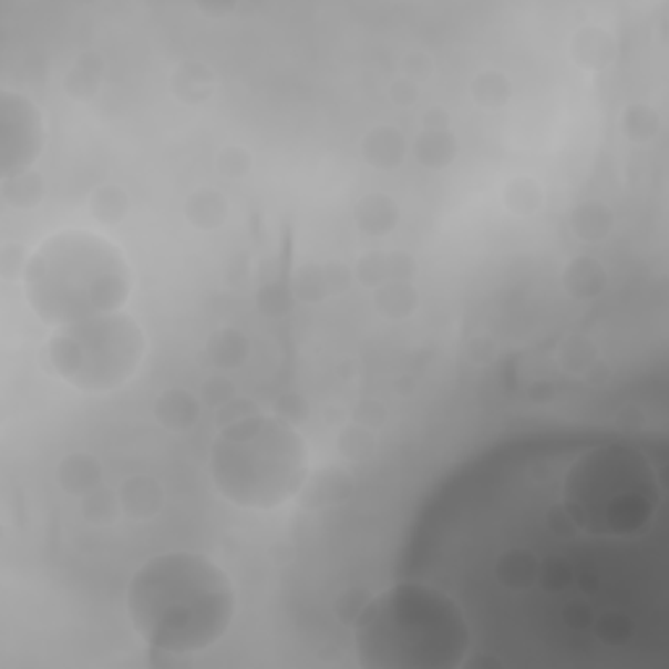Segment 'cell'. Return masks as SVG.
<instances>
[{
	"label": "cell",
	"mask_w": 669,
	"mask_h": 669,
	"mask_svg": "<svg viewBox=\"0 0 669 669\" xmlns=\"http://www.w3.org/2000/svg\"><path fill=\"white\" fill-rule=\"evenodd\" d=\"M238 596L228 573L199 552H163L134 570L126 617L150 651L192 657L213 649L236 620Z\"/></svg>",
	"instance_id": "obj_1"
},
{
	"label": "cell",
	"mask_w": 669,
	"mask_h": 669,
	"mask_svg": "<svg viewBox=\"0 0 669 669\" xmlns=\"http://www.w3.org/2000/svg\"><path fill=\"white\" fill-rule=\"evenodd\" d=\"M353 644L363 669H461L474 649V625L445 588L403 580L367 596Z\"/></svg>",
	"instance_id": "obj_2"
},
{
	"label": "cell",
	"mask_w": 669,
	"mask_h": 669,
	"mask_svg": "<svg viewBox=\"0 0 669 669\" xmlns=\"http://www.w3.org/2000/svg\"><path fill=\"white\" fill-rule=\"evenodd\" d=\"M21 290L45 325L63 327L123 311L134 270L119 244L97 230H58L29 254Z\"/></svg>",
	"instance_id": "obj_3"
},
{
	"label": "cell",
	"mask_w": 669,
	"mask_h": 669,
	"mask_svg": "<svg viewBox=\"0 0 669 669\" xmlns=\"http://www.w3.org/2000/svg\"><path fill=\"white\" fill-rule=\"evenodd\" d=\"M309 474V445L301 429L275 413L257 411L220 426L209 447L213 486L241 511H278L298 500Z\"/></svg>",
	"instance_id": "obj_4"
},
{
	"label": "cell",
	"mask_w": 669,
	"mask_h": 669,
	"mask_svg": "<svg viewBox=\"0 0 669 669\" xmlns=\"http://www.w3.org/2000/svg\"><path fill=\"white\" fill-rule=\"evenodd\" d=\"M147 356V334L126 311L55 327L45 363L58 380L79 392L103 395L134 380Z\"/></svg>",
	"instance_id": "obj_5"
},
{
	"label": "cell",
	"mask_w": 669,
	"mask_h": 669,
	"mask_svg": "<svg viewBox=\"0 0 669 669\" xmlns=\"http://www.w3.org/2000/svg\"><path fill=\"white\" fill-rule=\"evenodd\" d=\"M45 150V115L32 97L6 86L0 92V178L32 171Z\"/></svg>",
	"instance_id": "obj_6"
},
{
	"label": "cell",
	"mask_w": 669,
	"mask_h": 669,
	"mask_svg": "<svg viewBox=\"0 0 669 669\" xmlns=\"http://www.w3.org/2000/svg\"><path fill=\"white\" fill-rule=\"evenodd\" d=\"M416 272H419V265L409 251H395V254L367 251L353 265V280H359L363 288H372V290L392 280L413 282Z\"/></svg>",
	"instance_id": "obj_7"
},
{
	"label": "cell",
	"mask_w": 669,
	"mask_h": 669,
	"mask_svg": "<svg viewBox=\"0 0 669 669\" xmlns=\"http://www.w3.org/2000/svg\"><path fill=\"white\" fill-rule=\"evenodd\" d=\"M55 482L65 494L82 500L84 494L100 490L105 482V465L100 463L97 455L74 450V453L63 455L55 465Z\"/></svg>",
	"instance_id": "obj_8"
},
{
	"label": "cell",
	"mask_w": 669,
	"mask_h": 669,
	"mask_svg": "<svg viewBox=\"0 0 669 669\" xmlns=\"http://www.w3.org/2000/svg\"><path fill=\"white\" fill-rule=\"evenodd\" d=\"M353 492V476L348 474L343 465H325V469L309 474L307 484H303L298 500L311 511H325V507L340 505L351 497Z\"/></svg>",
	"instance_id": "obj_9"
},
{
	"label": "cell",
	"mask_w": 669,
	"mask_h": 669,
	"mask_svg": "<svg viewBox=\"0 0 669 669\" xmlns=\"http://www.w3.org/2000/svg\"><path fill=\"white\" fill-rule=\"evenodd\" d=\"M119 497H121L123 515L136 523H147L152 518H157L165 505L163 484H159L155 476H147V474L128 476L126 482L119 486Z\"/></svg>",
	"instance_id": "obj_10"
},
{
	"label": "cell",
	"mask_w": 669,
	"mask_h": 669,
	"mask_svg": "<svg viewBox=\"0 0 669 669\" xmlns=\"http://www.w3.org/2000/svg\"><path fill=\"white\" fill-rule=\"evenodd\" d=\"M411 144L395 126H374L363 134L361 157L374 171H395L409 157Z\"/></svg>",
	"instance_id": "obj_11"
},
{
	"label": "cell",
	"mask_w": 669,
	"mask_h": 669,
	"mask_svg": "<svg viewBox=\"0 0 669 669\" xmlns=\"http://www.w3.org/2000/svg\"><path fill=\"white\" fill-rule=\"evenodd\" d=\"M202 411H205L202 398L186 388L163 390L155 400V409H152L157 424L167 429V432H188V429L196 426Z\"/></svg>",
	"instance_id": "obj_12"
},
{
	"label": "cell",
	"mask_w": 669,
	"mask_h": 669,
	"mask_svg": "<svg viewBox=\"0 0 669 669\" xmlns=\"http://www.w3.org/2000/svg\"><path fill=\"white\" fill-rule=\"evenodd\" d=\"M411 152L419 165L429 167V171H442L457 159L461 142L450 126H421L416 140L411 142Z\"/></svg>",
	"instance_id": "obj_13"
},
{
	"label": "cell",
	"mask_w": 669,
	"mask_h": 669,
	"mask_svg": "<svg viewBox=\"0 0 669 669\" xmlns=\"http://www.w3.org/2000/svg\"><path fill=\"white\" fill-rule=\"evenodd\" d=\"M353 223L356 228H359V233H363V236L369 238L390 236L400 223L398 202L392 199L390 194H382V192L361 196V199L356 202Z\"/></svg>",
	"instance_id": "obj_14"
},
{
	"label": "cell",
	"mask_w": 669,
	"mask_h": 669,
	"mask_svg": "<svg viewBox=\"0 0 669 669\" xmlns=\"http://www.w3.org/2000/svg\"><path fill=\"white\" fill-rule=\"evenodd\" d=\"M563 288L578 301H594L607 290V267L596 257L580 254L570 259L563 270Z\"/></svg>",
	"instance_id": "obj_15"
},
{
	"label": "cell",
	"mask_w": 669,
	"mask_h": 669,
	"mask_svg": "<svg viewBox=\"0 0 669 669\" xmlns=\"http://www.w3.org/2000/svg\"><path fill=\"white\" fill-rule=\"evenodd\" d=\"M617 42L607 29L601 27H580L570 40V55L580 69L601 71L615 61Z\"/></svg>",
	"instance_id": "obj_16"
},
{
	"label": "cell",
	"mask_w": 669,
	"mask_h": 669,
	"mask_svg": "<svg viewBox=\"0 0 669 669\" xmlns=\"http://www.w3.org/2000/svg\"><path fill=\"white\" fill-rule=\"evenodd\" d=\"M207 361L213 363L217 372H236L241 369L251 356V343L249 338L238 330V327H220L209 334L207 346H205Z\"/></svg>",
	"instance_id": "obj_17"
},
{
	"label": "cell",
	"mask_w": 669,
	"mask_h": 669,
	"mask_svg": "<svg viewBox=\"0 0 669 669\" xmlns=\"http://www.w3.org/2000/svg\"><path fill=\"white\" fill-rule=\"evenodd\" d=\"M184 215L188 225H194L196 230H217L228 223L230 202L220 188H196L188 194Z\"/></svg>",
	"instance_id": "obj_18"
},
{
	"label": "cell",
	"mask_w": 669,
	"mask_h": 669,
	"mask_svg": "<svg viewBox=\"0 0 669 669\" xmlns=\"http://www.w3.org/2000/svg\"><path fill=\"white\" fill-rule=\"evenodd\" d=\"M570 230L573 236L586 244H601L613 236L615 215L605 202L586 199L570 213Z\"/></svg>",
	"instance_id": "obj_19"
},
{
	"label": "cell",
	"mask_w": 669,
	"mask_h": 669,
	"mask_svg": "<svg viewBox=\"0 0 669 669\" xmlns=\"http://www.w3.org/2000/svg\"><path fill=\"white\" fill-rule=\"evenodd\" d=\"M171 90L181 100V103L202 105L213 97L215 74L199 61L181 63L178 69L171 74Z\"/></svg>",
	"instance_id": "obj_20"
},
{
	"label": "cell",
	"mask_w": 669,
	"mask_h": 669,
	"mask_svg": "<svg viewBox=\"0 0 669 669\" xmlns=\"http://www.w3.org/2000/svg\"><path fill=\"white\" fill-rule=\"evenodd\" d=\"M105 76V63L100 53H82L71 63V69L63 76V90L69 97L79 103H90L94 94L100 92Z\"/></svg>",
	"instance_id": "obj_21"
},
{
	"label": "cell",
	"mask_w": 669,
	"mask_h": 669,
	"mask_svg": "<svg viewBox=\"0 0 669 669\" xmlns=\"http://www.w3.org/2000/svg\"><path fill=\"white\" fill-rule=\"evenodd\" d=\"M374 309L377 315H382L384 319H392V322H403L416 315L419 309V290L413 282H384V286L374 288Z\"/></svg>",
	"instance_id": "obj_22"
},
{
	"label": "cell",
	"mask_w": 669,
	"mask_h": 669,
	"mask_svg": "<svg viewBox=\"0 0 669 669\" xmlns=\"http://www.w3.org/2000/svg\"><path fill=\"white\" fill-rule=\"evenodd\" d=\"M557 361L565 374L586 380V377L594 374L596 363H599V348H596V343L588 338V334L573 332L567 334V338H563V343H559Z\"/></svg>",
	"instance_id": "obj_23"
},
{
	"label": "cell",
	"mask_w": 669,
	"mask_h": 669,
	"mask_svg": "<svg viewBox=\"0 0 669 669\" xmlns=\"http://www.w3.org/2000/svg\"><path fill=\"white\" fill-rule=\"evenodd\" d=\"M290 294L296 301L303 303H322L334 296L325 261H307V265L298 267L290 278Z\"/></svg>",
	"instance_id": "obj_24"
},
{
	"label": "cell",
	"mask_w": 669,
	"mask_h": 669,
	"mask_svg": "<svg viewBox=\"0 0 669 669\" xmlns=\"http://www.w3.org/2000/svg\"><path fill=\"white\" fill-rule=\"evenodd\" d=\"M0 196L6 205L17 209H34L45 199V178L38 171H24L17 176L0 178Z\"/></svg>",
	"instance_id": "obj_25"
},
{
	"label": "cell",
	"mask_w": 669,
	"mask_h": 669,
	"mask_svg": "<svg viewBox=\"0 0 669 669\" xmlns=\"http://www.w3.org/2000/svg\"><path fill=\"white\" fill-rule=\"evenodd\" d=\"M502 205L507 207V213L531 217L544 207V188L536 178L515 176L502 188Z\"/></svg>",
	"instance_id": "obj_26"
},
{
	"label": "cell",
	"mask_w": 669,
	"mask_h": 669,
	"mask_svg": "<svg viewBox=\"0 0 669 669\" xmlns=\"http://www.w3.org/2000/svg\"><path fill=\"white\" fill-rule=\"evenodd\" d=\"M471 97H474V103L484 107V111H500V107H505L513 97L511 76L502 74L497 69L482 71V74H476L474 82H471Z\"/></svg>",
	"instance_id": "obj_27"
},
{
	"label": "cell",
	"mask_w": 669,
	"mask_h": 669,
	"mask_svg": "<svg viewBox=\"0 0 669 669\" xmlns=\"http://www.w3.org/2000/svg\"><path fill=\"white\" fill-rule=\"evenodd\" d=\"M86 209H90V215L100 225H119L121 220H126V215L131 209V199L121 186L105 184V186H97L90 194V199H86Z\"/></svg>",
	"instance_id": "obj_28"
},
{
	"label": "cell",
	"mask_w": 669,
	"mask_h": 669,
	"mask_svg": "<svg viewBox=\"0 0 669 669\" xmlns=\"http://www.w3.org/2000/svg\"><path fill=\"white\" fill-rule=\"evenodd\" d=\"M79 513H82V518L90 523V526H113L123 515L119 490H105V486H100V490L84 494V497L79 500Z\"/></svg>",
	"instance_id": "obj_29"
},
{
	"label": "cell",
	"mask_w": 669,
	"mask_h": 669,
	"mask_svg": "<svg viewBox=\"0 0 669 669\" xmlns=\"http://www.w3.org/2000/svg\"><path fill=\"white\" fill-rule=\"evenodd\" d=\"M661 131V113L653 105L632 103L622 111V134L636 144H649Z\"/></svg>",
	"instance_id": "obj_30"
},
{
	"label": "cell",
	"mask_w": 669,
	"mask_h": 669,
	"mask_svg": "<svg viewBox=\"0 0 669 669\" xmlns=\"http://www.w3.org/2000/svg\"><path fill=\"white\" fill-rule=\"evenodd\" d=\"M377 450V440L372 429L361 426V424H348L346 429H340L338 434V453L346 457V461H367L372 457Z\"/></svg>",
	"instance_id": "obj_31"
},
{
	"label": "cell",
	"mask_w": 669,
	"mask_h": 669,
	"mask_svg": "<svg viewBox=\"0 0 669 669\" xmlns=\"http://www.w3.org/2000/svg\"><path fill=\"white\" fill-rule=\"evenodd\" d=\"M251 163H254L251 152L244 150V147H238V144L223 147L220 152H217V159H215L217 173H220V176H225V178H244V176H249Z\"/></svg>",
	"instance_id": "obj_32"
},
{
	"label": "cell",
	"mask_w": 669,
	"mask_h": 669,
	"mask_svg": "<svg viewBox=\"0 0 669 669\" xmlns=\"http://www.w3.org/2000/svg\"><path fill=\"white\" fill-rule=\"evenodd\" d=\"M199 398L202 403L209 405L213 411H220L223 405H228L230 400L238 398L236 388H233V382L225 377V372H220L217 377H209L207 382H202L199 388Z\"/></svg>",
	"instance_id": "obj_33"
},
{
	"label": "cell",
	"mask_w": 669,
	"mask_h": 669,
	"mask_svg": "<svg viewBox=\"0 0 669 669\" xmlns=\"http://www.w3.org/2000/svg\"><path fill=\"white\" fill-rule=\"evenodd\" d=\"M294 301L296 298L290 294V286H267L259 290V309L267 317H286Z\"/></svg>",
	"instance_id": "obj_34"
},
{
	"label": "cell",
	"mask_w": 669,
	"mask_h": 669,
	"mask_svg": "<svg viewBox=\"0 0 669 669\" xmlns=\"http://www.w3.org/2000/svg\"><path fill=\"white\" fill-rule=\"evenodd\" d=\"M27 259L29 254H24V246L3 244V249H0V275H3V280H21Z\"/></svg>",
	"instance_id": "obj_35"
},
{
	"label": "cell",
	"mask_w": 669,
	"mask_h": 669,
	"mask_svg": "<svg viewBox=\"0 0 669 669\" xmlns=\"http://www.w3.org/2000/svg\"><path fill=\"white\" fill-rule=\"evenodd\" d=\"M400 65H403V76L411 79L413 84H424L426 79L434 74L432 58H429L426 53H421V50H411Z\"/></svg>",
	"instance_id": "obj_36"
},
{
	"label": "cell",
	"mask_w": 669,
	"mask_h": 669,
	"mask_svg": "<svg viewBox=\"0 0 669 669\" xmlns=\"http://www.w3.org/2000/svg\"><path fill=\"white\" fill-rule=\"evenodd\" d=\"M275 416L288 421V424L298 426L303 419L309 416V405L303 403V400L298 395H286V398H280L278 405H275Z\"/></svg>",
	"instance_id": "obj_37"
},
{
	"label": "cell",
	"mask_w": 669,
	"mask_h": 669,
	"mask_svg": "<svg viewBox=\"0 0 669 669\" xmlns=\"http://www.w3.org/2000/svg\"><path fill=\"white\" fill-rule=\"evenodd\" d=\"M384 419H388V409H384L382 403H377V400H363V403L353 413L356 424L372 429V432L377 426L384 424Z\"/></svg>",
	"instance_id": "obj_38"
},
{
	"label": "cell",
	"mask_w": 669,
	"mask_h": 669,
	"mask_svg": "<svg viewBox=\"0 0 669 669\" xmlns=\"http://www.w3.org/2000/svg\"><path fill=\"white\" fill-rule=\"evenodd\" d=\"M257 411L259 409L251 403V400L236 398V400H230L228 405H223L220 411H215V416H217V424L225 426V424H233V421H241L246 416H251V413H257Z\"/></svg>",
	"instance_id": "obj_39"
},
{
	"label": "cell",
	"mask_w": 669,
	"mask_h": 669,
	"mask_svg": "<svg viewBox=\"0 0 669 669\" xmlns=\"http://www.w3.org/2000/svg\"><path fill=\"white\" fill-rule=\"evenodd\" d=\"M390 97L392 103H398L400 107H411L419 100V84H413L411 79L400 76L390 84Z\"/></svg>",
	"instance_id": "obj_40"
},
{
	"label": "cell",
	"mask_w": 669,
	"mask_h": 669,
	"mask_svg": "<svg viewBox=\"0 0 669 669\" xmlns=\"http://www.w3.org/2000/svg\"><path fill=\"white\" fill-rule=\"evenodd\" d=\"M421 126H450V113L445 107H429L424 113V119H421Z\"/></svg>",
	"instance_id": "obj_41"
}]
</instances>
